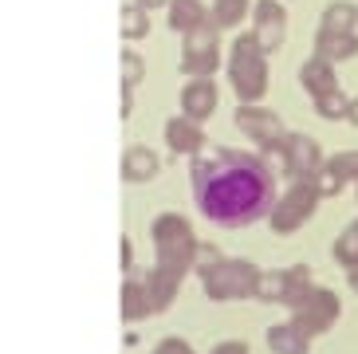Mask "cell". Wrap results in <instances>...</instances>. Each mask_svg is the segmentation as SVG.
<instances>
[{
    "instance_id": "obj_34",
    "label": "cell",
    "mask_w": 358,
    "mask_h": 354,
    "mask_svg": "<svg viewBox=\"0 0 358 354\" xmlns=\"http://www.w3.org/2000/svg\"><path fill=\"white\" fill-rule=\"evenodd\" d=\"M347 122H355V126H358V99H350V115H347Z\"/></svg>"
},
{
    "instance_id": "obj_7",
    "label": "cell",
    "mask_w": 358,
    "mask_h": 354,
    "mask_svg": "<svg viewBox=\"0 0 358 354\" xmlns=\"http://www.w3.org/2000/svg\"><path fill=\"white\" fill-rule=\"evenodd\" d=\"M221 63V48H217V24H201V28L185 31V59L181 71L189 75H213Z\"/></svg>"
},
{
    "instance_id": "obj_5",
    "label": "cell",
    "mask_w": 358,
    "mask_h": 354,
    "mask_svg": "<svg viewBox=\"0 0 358 354\" xmlns=\"http://www.w3.org/2000/svg\"><path fill=\"white\" fill-rule=\"evenodd\" d=\"M256 283H260V268L248 260H221L213 271L201 276V288L213 303H232V299H252Z\"/></svg>"
},
{
    "instance_id": "obj_15",
    "label": "cell",
    "mask_w": 358,
    "mask_h": 354,
    "mask_svg": "<svg viewBox=\"0 0 358 354\" xmlns=\"http://www.w3.org/2000/svg\"><path fill=\"white\" fill-rule=\"evenodd\" d=\"M158 169H162V162L150 146H142V142L127 146V154H122V181L127 185H146V181L158 177Z\"/></svg>"
},
{
    "instance_id": "obj_10",
    "label": "cell",
    "mask_w": 358,
    "mask_h": 354,
    "mask_svg": "<svg viewBox=\"0 0 358 354\" xmlns=\"http://www.w3.org/2000/svg\"><path fill=\"white\" fill-rule=\"evenodd\" d=\"M217 111V83H213L209 75H193L189 83L181 87V115L189 118H209Z\"/></svg>"
},
{
    "instance_id": "obj_35",
    "label": "cell",
    "mask_w": 358,
    "mask_h": 354,
    "mask_svg": "<svg viewBox=\"0 0 358 354\" xmlns=\"http://www.w3.org/2000/svg\"><path fill=\"white\" fill-rule=\"evenodd\" d=\"M347 280H350V292L358 295V268H355V271H347Z\"/></svg>"
},
{
    "instance_id": "obj_16",
    "label": "cell",
    "mask_w": 358,
    "mask_h": 354,
    "mask_svg": "<svg viewBox=\"0 0 358 354\" xmlns=\"http://www.w3.org/2000/svg\"><path fill=\"white\" fill-rule=\"evenodd\" d=\"M264 339H268V351L272 354H311V339H315V334H307L295 319H287V323L268 327Z\"/></svg>"
},
{
    "instance_id": "obj_2",
    "label": "cell",
    "mask_w": 358,
    "mask_h": 354,
    "mask_svg": "<svg viewBox=\"0 0 358 354\" xmlns=\"http://www.w3.org/2000/svg\"><path fill=\"white\" fill-rule=\"evenodd\" d=\"M150 240H154V252H158V264H169L189 276L193 271V256H197L201 240L193 236V225L181 213H158L154 225H150Z\"/></svg>"
},
{
    "instance_id": "obj_26",
    "label": "cell",
    "mask_w": 358,
    "mask_h": 354,
    "mask_svg": "<svg viewBox=\"0 0 358 354\" xmlns=\"http://www.w3.org/2000/svg\"><path fill=\"white\" fill-rule=\"evenodd\" d=\"M327 166L335 169L343 181H358V150H343V154L327 157Z\"/></svg>"
},
{
    "instance_id": "obj_14",
    "label": "cell",
    "mask_w": 358,
    "mask_h": 354,
    "mask_svg": "<svg viewBox=\"0 0 358 354\" xmlns=\"http://www.w3.org/2000/svg\"><path fill=\"white\" fill-rule=\"evenodd\" d=\"M142 280H146V288H150V299H154V307H158V311H166L169 303L178 299L185 271L169 268V264H154L150 271H142Z\"/></svg>"
},
{
    "instance_id": "obj_9",
    "label": "cell",
    "mask_w": 358,
    "mask_h": 354,
    "mask_svg": "<svg viewBox=\"0 0 358 354\" xmlns=\"http://www.w3.org/2000/svg\"><path fill=\"white\" fill-rule=\"evenodd\" d=\"M166 146L173 150V154L197 157L201 150H205V130H201L197 118L178 115V118H169V122H166Z\"/></svg>"
},
{
    "instance_id": "obj_12",
    "label": "cell",
    "mask_w": 358,
    "mask_h": 354,
    "mask_svg": "<svg viewBox=\"0 0 358 354\" xmlns=\"http://www.w3.org/2000/svg\"><path fill=\"white\" fill-rule=\"evenodd\" d=\"M287 157H292V177H315L327 166L323 146L311 134H287Z\"/></svg>"
},
{
    "instance_id": "obj_8",
    "label": "cell",
    "mask_w": 358,
    "mask_h": 354,
    "mask_svg": "<svg viewBox=\"0 0 358 354\" xmlns=\"http://www.w3.org/2000/svg\"><path fill=\"white\" fill-rule=\"evenodd\" d=\"M232 118H236V130H241L244 138H252L256 146H272V142H284L287 138L280 115L268 111V106H260V103H241Z\"/></svg>"
},
{
    "instance_id": "obj_4",
    "label": "cell",
    "mask_w": 358,
    "mask_h": 354,
    "mask_svg": "<svg viewBox=\"0 0 358 354\" xmlns=\"http://www.w3.org/2000/svg\"><path fill=\"white\" fill-rule=\"evenodd\" d=\"M319 189H315V177H292V185H287V193H280L272 205V213H268V225H272V232H280V236H292V232H299L311 220V213L319 208Z\"/></svg>"
},
{
    "instance_id": "obj_31",
    "label": "cell",
    "mask_w": 358,
    "mask_h": 354,
    "mask_svg": "<svg viewBox=\"0 0 358 354\" xmlns=\"http://www.w3.org/2000/svg\"><path fill=\"white\" fill-rule=\"evenodd\" d=\"M154 354H193V346L185 343V339H173V334H169V339H162V343L154 346Z\"/></svg>"
},
{
    "instance_id": "obj_29",
    "label": "cell",
    "mask_w": 358,
    "mask_h": 354,
    "mask_svg": "<svg viewBox=\"0 0 358 354\" xmlns=\"http://www.w3.org/2000/svg\"><path fill=\"white\" fill-rule=\"evenodd\" d=\"M221 260H224V256H221L217 248H213V244H197V256H193V271H197V276H205V271H213Z\"/></svg>"
},
{
    "instance_id": "obj_32",
    "label": "cell",
    "mask_w": 358,
    "mask_h": 354,
    "mask_svg": "<svg viewBox=\"0 0 358 354\" xmlns=\"http://www.w3.org/2000/svg\"><path fill=\"white\" fill-rule=\"evenodd\" d=\"M209 354H248V343H241V339H224V343H217Z\"/></svg>"
},
{
    "instance_id": "obj_20",
    "label": "cell",
    "mask_w": 358,
    "mask_h": 354,
    "mask_svg": "<svg viewBox=\"0 0 358 354\" xmlns=\"http://www.w3.org/2000/svg\"><path fill=\"white\" fill-rule=\"evenodd\" d=\"M331 256H335L338 268H347V271L358 268V220H350L347 229L338 232V240H335V248H331Z\"/></svg>"
},
{
    "instance_id": "obj_18",
    "label": "cell",
    "mask_w": 358,
    "mask_h": 354,
    "mask_svg": "<svg viewBox=\"0 0 358 354\" xmlns=\"http://www.w3.org/2000/svg\"><path fill=\"white\" fill-rule=\"evenodd\" d=\"M315 55H323V59H331V63L350 59V55H358V36L355 31H319Z\"/></svg>"
},
{
    "instance_id": "obj_17",
    "label": "cell",
    "mask_w": 358,
    "mask_h": 354,
    "mask_svg": "<svg viewBox=\"0 0 358 354\" xmlns=\"http://www.w3.org/2000/svg\"><path fill=\"white\" fill-rule=\"evenodd\" d=\"M299 83H303V91L311 94V99H319V94L335 91L338 79H335V63L323 59V55H311V59L299 67Z\"/></svg>"
},
{
    "instance_id": "obj_24",
    "label": "cell",
    "mask_w": 358,
    "mask_h": 354,
    "mask_svg": "<svg viewBox=\"0 0 358 354\" xmlns=\"http://www.w3.org/2000/svg\"><path fill=\"white\" fill-rule=\"evenodd\" d=\"M248 12V0H213V24L217 28H236Z\"/></svg>"
},
{
    "instance_id": "obj_27",
    "label": "cell",
    "mask_w": 358,
    "mask_h": 354,
    "mask_svg": "<svg viewBox=\"0 0 358 354\" xmlns=\"http://www.w3.org/2000/svg\"><path fill=\"white\" fill-rule=\"evenodd\" d=\"M343 185H347V181H343V177H338L331 166H323V169L315 174V189H319V197H335V193H343Z\"/></svg>"
},
{
    "instance_id": "obj_11",
    "label": "cell",
    "mask_w": 358,
    "mask_h": 354,
    "mask_svg": "<svg viewBox=\"0 0 358 354\" xmlns=\"http://www.w3.org/2000/svg\"><path fill=\"white\" fill-rule=\"evenodd\" d=\"M284 8H280V0H260L256 4V43H260L264 52H275L280 43H284Z\"/></svg>"
},
{
    "instance_id": "obj_3",
    "label": "cell",
    "mask_w": 358,
    "mask_h": 354,
    "mask_svg": "<svg viewBox=\"0 0 358 354\" xmlns=\"http://www.w3.org/2000/svg\"><path fill=\"white\" fill-rule=\"evenodd\" d=\"M264 48L256 43V36H241L232 43V59H229V83L236 91L241 103H260L264 91H268V59H264Z\"/></svg>"
},
{
    "instance_id": "obj_1",
    "label": "cell",
    "mask_w": 358,
    "mask_h": 354,
    "mask_svg": "<svg viewBox=\"0 0 358 354\" xmlns=\"http://www.w3.org/2000/svg\"><path fill=\"white\" fill-rule=\"evenodd\" d=\"M193 181V201L205 213V220L221 225V229H248L264 220L275 205V181L280 177L264 166L260 154H244V150H201L189 166Z\"/></svg>"
},
{
    "instance_id": "obj_13",
    "label": "cell",
    "mask_w": 358,
    "mask_h": 354,
    "mask_svg": "<svg viewBox=\"0 0 358 354\" xmlns=\"http://www.w3.org/2000/svg\"><path fill=\"white\" fill-rule=\"evenodd\" d=\"M118 303H122V319H127V323H142L150 315H158V307L150 299L146 280H142L138 271H127V280H122V299Z\"/></svg>"
},
{
    "instance_id": "obj_23",
    "label": "cell",
    "mask_w": 358,
    "mask_h": 354,
    "mask_svg": "<svg viewBox=\"0 0 358 354\" xmlns=\"http://www.w3.org/2000/svg\"><path fill=\"white\" fill-rule=\"evenodd\" d=\"M315 115L327 118V122H338V118L350 115V99L335 87V91H327V94H319V99H315Z\"/></svg>"
},
{
    "instance_id": "obj_36",
    "label": "cell",
    "mask_w": 358,
    "mask_h": 354,
    "mask_svg": "<svg viewBox=\"0 0 358 354\" xmlns=\"http://www.w3.org/2000/svg\"><path fill=\"white\" fill-rule=\"evenodd\" d=\"M138 4H142V8H154V4H162V0H138Z\"/></svg>"
},
{
    "instance_id": "obj_6",
    "label": "cell",
    "mask_w": 358,
    "mask_h": 354,
    "mask_svg": "<svg viewBox=\"0 0 358 354\" xmlns=\"http://www.w3.org/2000/svg\"><path fill=\"white\" fill-rule=\"evenodd\" d=\"M338 315H343V303L331 288H311L299 303H292V319L303 327L307 334H323L338 323Z\"/></svg>"
},
{
    "instance_id": "obj_19",
    "label": "cell",
    "mask_w": 358,
    "mask_h": 354,
    "mask_svg": "<svg viewBox=\"0 0 358 354\" xmlns=\"http://www.w3.org/2000/svg\"><path fill=\"white\" fill-rule=\"evenodd\" d=\"M287 292H292V276H287V268L260 271V283H256V299H264V303H287Z\"/></svg>"
},
{
    "instance_id": "obj_22",
    "label": "cell",
    "mask_w": 358,
    "mask_h": 354,
    "mask_svg": "<svg viewBox=\"0 0 358 354\" xmlns=\"http://www.w3.org/2000/svg\"><path fill=\"white\" fill-rule=\"evenodd\" d=\"M355 24H358V8L347 4V0H338V4H331L323 12V28L319 31H355Z\"/></svg>"
},
{
    "instance_id": "obj_33",
    "label": "cell",
    "mask_w": 358,
    "mask_h": 354,
    "mask_svg": "<svg viewBox=\"0 0 358 354\" xmlns=\"http://www.w3.org/2000/svg\"><path fill=\"white\" fill-rule=\"evenodd\" d=\"M122 271H134V244H130V236H122Z\"/></svg>"
},
{
    "instance_id": "obj_21",
    "label": "cell",
    "mask_w": 358,
    "mask_h": 354,
    "mask_svg": "<svg viewBox=\"0 0 358 354\" xmlns=\"http://www.w3.org/2000/svg\"><path fill=\"white\" fill-rule=\"evenodd\" d=\"M169 24L178 31H193L205 24V8H201V0H173L169 4Z\"/></svg>"
},
{
    "instance_id": "obj_28",
    "label": "cell",
    "mask_w": 358,
    "mask_h": 354,
    "mask_svg": "<svg viewBox=\"0 0 358 354\" xmlns=\"http://www.w3.org/2000/svg\"><path fill=\"white\" fill-rule=\"evenodd\" d=\"M146 12H142V4H138V8H127L122 12V31H127L130 40H138V36H146Z\"/></svg>"
},
{
    "instance_id": "obj_30",
    "label": "cell",
    "mask_w": 358,
    "mask_h": 354,
    "mask_svg": "<svg viewBox=\"0 0 358 354\" xmlns=\"http://www.w3.org/2000/svg\"><path fill=\"white\" fill-rule=\"evenodd\" d=\"M138 79H142V59L134 52H127L122 55V87H134Z\"/></svg>"
},
{
    "instance_id": "obj_25",
    "label": "cell",
    "mask_w": 358,
    "mask_h": 354,
    "mask_svg": "<svg viewBox=\"0 0 358 354\" xmlns=\"http://www.w3.org/2000/svg\"><path fill=\"white\" fill-rule=\"evenodd\" d=\"M264 166L272 169L275 177H292V157H287V138L284 142H272V146H260Z\"/></svg>"
}]
</instances>
